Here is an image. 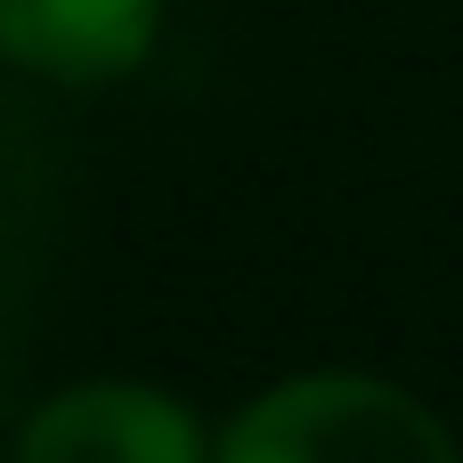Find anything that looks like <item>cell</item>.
<instances>
[{
    "label": "cell",
    "instance_id": "obj_2",
    "mask_svg": "<svg viewBox=\"0 0 463 463\" xmlns=\"http://www.w3.org/2000/svg\"><path fill=\"white\" fill-rule=\"evenodd\" d=\"M8 463H203V423L146 383H73L16 431Z\"/></svg>",
    "mask_w": 463,
    "mask_h": 463
},
{
    "label": "cell",
    "instance_id": "obj_3",
    "mask_svg": "<svg viewBox=\"0 0 463 463\" xmlns=\"http://www.w3.org/2000/svg\"><path fill=\"white\" fill-rule=\"evenodd\" d=\"M163 0H0V57L41 81H122L146 65Z\"/></svg>",
    "mask_w": 463,
    "mask_h": 463
},
{
    "label": "cell",
    "instance_id": "obj_1",
    "mask_svg": "<svg viewBox=\"0 0 463 463\" xmlns=\"http://www.w3.org/2000/svg\"><path fill=\"white\" fill-rule=\"evenodd\" d=\"M212 463H463L448 423L374 374H301L260 391Z\"/></svg>",
    "mask_w": 463,
    "mask_h": 463
}]
</instances>
